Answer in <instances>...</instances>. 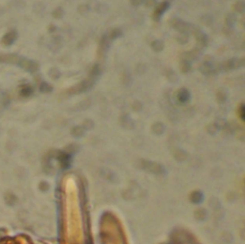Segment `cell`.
Listing matches in <instances>:
<instances>
[{
	"label": "cell",
	"instance_id": "5b68a950",
	"mask_svg": "<svg viewBox=\"0 0 245 244\" xmlns=\"http://www.w3.org/2000/svg\"><path fill=\"white\" fill-rule=\"evenodd\" d=\"M112 39L110 38L109 35H104L103 38H102L101 41V48L103 50V51H106V50L109 48V46L111 44Z\"/></svg>",
	"mask_w": 245,
	"mask_h": 244
},
{
	"label": "cell",
	"instance_id": "52a82bcc",
	"mask_svg": "<svg viewBox=\"0 0 245 244\" xmlns=\"http://www.w3.org/2000/svg\"><path fill=\"white\" fill-rule=\"evenodd\" d=\"M164 48V43L162 42L161 40H155L152 43V49L156 52H160Z\"/></svg>",
	"mask_w": 245,
	"mask_h": 244
},
{
	"label": "cell",
	"instance_id": "7a4b0ae2",
	"mask_svg": "<svg viewBox=\"0 0 245 244\" xmlns=\"http://www.w3.org/2000/svg\"><path fill=\"white\" fill-rule=\"evenodd\" d=\"M243 66V59L239 58H233L227 61L225 64H223V67L225 69H238Z\"/></svg>",
	"mask_w": 245,
	"mask_h": 244
},
{
	"label": "cell",
	"instance_id": "8fae6325",
	"mask_svg": "<svg viewBox=\"0 0 245 244\" xmlns=\"http://www.w3.org/2000/svg\"><path fill=\"white\" fill-rule=\"evenodd\" d=\"M235 20H237V17H235V15H229L228 17H227V19H226V22H227V24L228 25H233L234 23L235 22Z\"/></svg>",
	"mask_w": 245,
	"mask_h": 244
},
{
	"label": "cell",
	"instance_id": "3957f363",
	"mask_svg": "<svg viewBox=\"0 0 245 244\" xmlns=\"http://www.w3.org/2000/svg\"><path fill=\"white\" fill-rule=\"evenodd\" d=\"M190 26L188 24V23L183 22V21H177L176 22V24H175V28L177 29L179 32H181V33H183V34H185L186 32L190 30Z\"/></svg>",
	"mask_w": 245,
	"mask_h": 244
},
{
	"label": "cell",
	"instance_id": "4fadbf2b",
	"mask_svg": "<svg viewBox=\"0 0 245 244\" xmlns=\"http://www.w3.org/2000/svg\"><path fill=\"white\" fill-rule=\"evenodd\" d=\"M155 4V0H146V5L148 7H151Z\"/></svg>",
	"mask_w": 245,
	"mask_h": 244
},
{
	"label": "cell",
	"instance_id": "7c38bea8",
	"mask_svg": "<svg viewBox=\"0 0 245 244\" xmlns=\"http://www.w3.org/2000/svg\"><path fill=\"white\" fill-rule=\"evenodd\" d=\"M143 1L144 0H131V3H132L134 6H138L140 4H142Z\"/></svg>",
	"mask_w": 245,
	"mask_h": 244
},
{
	"label": "cell",
	"instance_id": "ba28073f",
	"mask_svg": "<svg viewBox=\"0 0 245 244\" xmlns=\"http://www.w3.org/2000/svg\"><path fill=\"white\" fill-rule=\"evenodd\" d=\"M180 69L183 73H187L190 69V62L189 61H182L180 64Z\"/></svg>",
	"mask_w": 245,
	"mask_h": 244
},
{
	"label": "cell",
	"instance_id": "9c48e42d",
	"mask_svg": "<svg viewBox=\"0 0 245 244\" xmlns=\"http://www.w3.org/2000/svg\"><path fill=\"white\" fill-rule=\"evenodd\" d=\"M109 36H110V38L113 40V39H115V38H119V36H122V32H121V30H119V29H115V30H113L112 31V33L109 35Z\"/></svg>",
	"mask_w": 245,
	"mask_h": 244
},
{
	"label": "cell",
	"instance_id": "277c9868",
	"mask_svg": "<svg viewBox=\"0 0 245 244\" xmlns=\"http://www.w3.org/2000/svg\"><path fill=\"white\" fill-rule=\"evenodd\" d=\"M200 71L204 75H211L212 73L214 72V67L212 66L211 63L205 62V63H203L202 66L200 67Z\"/></svg>",
	"mask_w": 245,
	"mask_h": 244
},
{
	"label": "cell",
	"instance_id": "8992f818",
	"mask_svg": "<svg viewBox=\"0 0 245 244\" xmlns=\"http://www.w3.org/2000/svg\"><path fill=\"white\" fill-rule=\"evenodd\" d=\"M178 98L181 102H187V101L190 99V93L187 89H182L180 90V92L178 93Z\"/></svg>",
	"mask_w": 245,
	"mask_h": 244
},
{
	"label": "cell",
	"instance_id": "30bf717a",
	"mask_svg": "<svg viewBox=\"0 0 245 244\" xmlns=\"http://www.w3.org/2000/svg\"><path fill=\"white\" fill-rule=\"evenodd\" d=\"M100 73H101V70H100V66L99 65H95L92 68V72H91L92 78H97L100 75Z\"/></svg>",
	"mask_w": 245,
	"mask_h": 244
},
{
	"label": "cell",
	"instance_id": "6da1fadb",
	"mask_svg": "<svg viewBox=\"0 0 245 244\" xmlns=\"http://www.w3.org/2000/svg\"><path fill=\"white\" fill-rule=\"evenodd\" d=\"M169 8H170V3H169V2L165 1V2L161 3L160 5L156 8L155 12H154V13H153V18H154L155 20H159L160 18H161V16H162L163 15H164L165 12H166Z\"/></svg>",
	"mask_w": 245,
	"mask_h": 244
}]
</instances>
